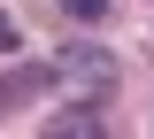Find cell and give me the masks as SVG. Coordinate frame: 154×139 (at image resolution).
<instances>
[{
    "mask_svg": "<svg viewBox=\"0 0 154 139\" xmlns=\"http://www.w3.org/2000/svg\"><path fill=\"white\" fill-rule=\"evenodd\" d=\"M0 54H16V16L0 8Z\"/></svg>",
    "mask_w": 154,
    "mask_h": 139,
    "instance_id": "obj_5",
    "label": "cell"
},
{
    "mask_svg": "<svg viewBox=\"0 0 154 139\" xmlns=\"http://www.w3.org/2000/svg\"><path fill=\"white\" fill-rule=\"evenodd\" d=\"M54 85H69V93H85V100L108 93L116 85V54L108 46H62L54 54Z\"/></svg>",
    "mask_w": 154,
    "mask_h": 139,
    "instance_id": "obj_1",
    "label": "cell"
},
{
    "mask_svg": "<svg viewBox=\"0 0 154 139\" xmlns=\"http://www.w3.org/2000/svg\"><path fill=\"white\" fill-rule=\"evenodd\" d=\"M62 16H77V23H93V16H108V0H54Z\"/></svg>",
    "mask_w": 154,
    "mask_h": 139,
    "instance_id": "obj_4",
    "label": "cell"
},
{
    "mask_svg": "<svg viewBox=\"0 0 154 139\" xmlns=\"http://www.w3.org/2000/svg\"><path fill=\"white\" fill-rule=\"evenodd\" d=\"M38 139H108V116H100L93 100H85V108H62V116L46 124Z\"/></svg>",
    "mask_w": 154,
    "mask_h": 139,
    "instance_id": "obj_3",
    "label": "cell"
},
{
    "mask_svg": "<svg viewBox=\"0 0 154 139\" xmlns=\"http://www.w3.org/2000/svg\"><path fill=\"white\" fill-rule=\"evenodd\" d=\"M46 85H54V62H16L8 85H0V108H23V100H38Z\"/></svg>",
    "mask_w": 154,
    "mask_h": 139,
    "instance_id": "obj_2",
    "label": "cell"
}]
</instances>
